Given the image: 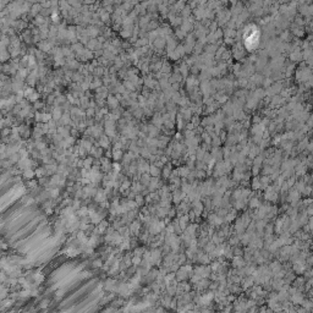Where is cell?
Here are the masks:
<instances>
[{
  "instance_id": "1",
  "label": "cell",
  "mask_w": 313,
  "mask_h": 313,
  "mask_svg": "<svg viewBox=\"0 0 313 313\" xmlns=\"http://www.w3.org/2000/svg\"><path fill=\"white\" fill-rule=\"evenodd\" d=\"M258 41H259V33H258L257 27L252 26V27L247 28L245 31V33H243V42H245V45L248 48V50H253L257 47Z\"/></svg>"
}]
</instances>
